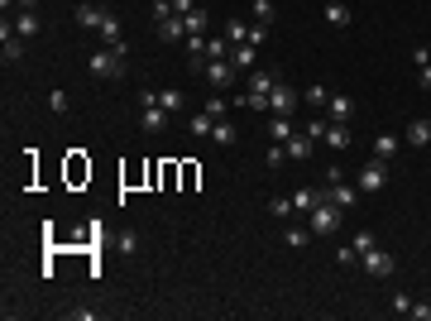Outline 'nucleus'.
<instances>
[{
    "instance_id": "nucleus-1",
    "label": "nucleus",
    "mask_w": 431,
    "mask_h": 321,
    "mask_svg": "<svg viewBox=\"0 0 431 321\" xmlns=\"http://www.w3.org/2000/svg\"><path fill=\"white\" fill-rule=\"evenodd\" d=\"M125 58H129V48L125 43H115V48H106V53H92V77H101V82H110V77H125Z\"/></svg>"
},
{
    "instance_id": "nucleus-2",
    "label": "nucleus",
    "mask_w": 431,
    "mask_h": 321,
    "mask_svg": "<svg viewBox=\"0 0 431 321\" xmlns=\"http://www.w3.org/2000/svg\"><path fill=\"white\" fill-rule=\"evenodd\" d=\"M307 230H317V235H335V230H340V207L326 202V197H317V207L307 211Z\"/></svg>"
},
{
    "instance_id": "nucleus-3",
    "label": "nucleus",
    "mask_w": 431,
    "mask_h": 321,
    "mask_svg": "<svg viewBox=\"0 0 431 321\" xmlns=\"http://www.w3.org/2000/svg\"><path fill=\"white\" fill-rule=\"evenodd\" d=\"M297 101H302V92L293 87V82H273V92H269V115H293L297 110Z\"/></svg>"
},
{
    "instance_id": "nucleus-4",
    "label": "nucleus",
    "mask_w": 431,
    "mask_h": 321,
    "mask_svg": "<svg viewBox=\"0 0 431 321\" xmlns=\"http://www.w3.org/2000/svg\"><path fill=\"white\" fill-rule=\"evenodd\" d=\"M359 192H383L388 187V163L383 158H369L364 168H359V183H355Z\"/></svg>"
},
{
    "instance_id": "nucleus-5",
    "label": "nucleus",
    "mask_w": 431,
    "mask_h": 321,
    "mask_svg": "<svg viewBox=\"0 0 431 321\" xmlns=\"http://www.w3.org/2000/svg\"><path fill=\"white\" fill-rule=\"evenodd\" d=\"M359 269H364L369 278L393 273V249H379V245H374V249H364V254H359Z\"/></svg>"
},
{
    "instance_id": "nucleus-6",
    "label": "nucleus",
    "mask_w": 431,
    "mask_h": 321,
    "mask_svg": "<svg viewBox=\"0 0 431 321\" xmlns=\"http://www.w3.org/2000/svg\"><path fill=\"white\" fill-rule=\"evenodd\" d=\"M202 77H207L211 87H230L240 72H235V63H230V58H207V63H202Z\"/></svg>"
},
{
    "instance_id": "nucleus-7",
    "label": "nucleus",
    "mask_w": 431,
    "mask_h": 321,
    "mask_svg": "<svg viewBox=\"0 0 431 321\" xmlns=\"http://www.w3.org/2000/svg\"><path fill=\"white\" fill-rule=\"evenodd\" d=\"M154 24H158L163 43H182V39H187V19H182V14H163V19H154Z\"/></svg>"
},
{
    "instance_id": "nucleus-8",
    "label": "nucleus",
    "mask_w": 431,
    "mask_h": 321,
    "mask_svg": "<svg viewBox=\"0 0 431 321\" xmlns=\"http://www.w3.org/2000/svg\"><path fill=\"white\" fill-rule=\"evenodd\" d=\"M230 63H235V72H254L259 68V48L254 43H230Z\"/></svg>"
},
{
    "instance_id": "nucleus-9",
    "label": "nucleus",
    "mask_w": 431,
    "mask_h": 321,
    "mask_svg": "<svg viewBox=\"0 0 431 321\" xmlns=\"http://www.w3.org/2000/svg\"><path fill=\"white\" fill-rule=\"evenodd\" d=\"M322 197H326V202H335L340 211H350V207L359 202V187H350V183L340 178V183H330V192H322Z\"/></svg>"
},
{
    "instance_id": "nucleus-10",
    "label": "nucleus",
    "mask_w": 431,
    "mask_h": 321,
    "mask_svg": "<svg viewBox=\"0 0 431 321\" xmlns=\"http://www.w3.org/2000/svg\"><path fill=\"white\" fill-rule=\"evenodd\" d=\"M139 125H144V134H163V130H168V110L163 106H139Z\"/></svg>"
},
{
    "instance_id": "nucleus-11",
    "label": "nucleus",
    "mask_w": 431,
    "mask_h": 321,
    "mask_svg": "<svg viewBox=\"0 0 431 321\" xmlns=\"http://www.w3.org/2000/svg\"><path fill=\"white\" fill-rule=\"evenodd\" d=\"M0 39H5V43H0L5 63H19V58H24V39H19V34H14L10 24H0Z\"/></svg>"
},
{
    "instance_id": "nucleus-12",
    "label": "nucleus",
    "mask_w": 431,
    "mask_h": 321,
    "mask_svg": "<svg viewBox=\"0 0 431 321\" xmlns=\"http://www.w3.org/2000/svg\"><path fill=\"white\" fill-rule=\"evenodd\" d=\"M350 110H355V101H350L345 92H330V101H326V120H340V125H345Z\"/></svg>"
},
{
    "instance_id": "nucleus-13",
    "label": "nucleus",
    "mask_w": 431,
    "mask_h": 321,
    "mask_svg": "<svg viewBox=\"0 0 431 321\" xmlns=\"http://www.w3.org/2000/svg\"><path fill=\"white\" fill-rule=\"evenodd\" d=\"M350 19H355V10H350L345 0H326V24H330V29H345Z\"/></svg>"
},
{
    "instance_id": "nucleus-14",
    "label": "nucleus",
    "mask_w": 431,
    "mask_h": 321,
    "mask_svg": "<svg viewBox=\"0 0 431 321\" xmlns=\"http://www.w3.org/2000/svg\"><path fill=\"white\" fill-rule=\"evenodd\" d=\"M283 149H288V158H312V149H317V139H312L307 130H297V134H293V139H288Z\"/></svg>"
},
{
    "instance_id": "nucleus-15",
    "label": "nucleus",
    "mask_w": 431,
    "mask_h": 321,
    "mask_svg": "<svg viewBox=\"0 0 431 321\" xmlns=\"http://www.w3.org/2000/svg\"><path fill=\"white\" fill-rule=\"evenodd\" d=\"M244 82H249V92H254V96H269L278 77H273V72H264V68H254V72H244Z\"/></svg>"
},
{
    "instance_id": "nucleus-16",
    "label": "nucleus",
    "mask_w": 431,
    "mask_h": 321,
    "mask_svg": "<svg viewBox=\"0 0 431 321\" xmlns=\"http://www.w3.org/2000/svg\"><path fill=\"white\" fill-rule=\"evenodd\" d=\"M269 134H273V144H288V139L297 134V125H293L288 115H269Z\"/></svg>"
},
{
    "instance_id": "nucleus-17",
    "label": "nucleus",
    "mask_w": 431,
    "mask_h": 321,
    "mask_svg": "<svg viewBox=\"0 0 431 321\" xmlns=\"http://www.w3.org/2000/svg\"><path fill=\"white\" fill-rule=\"evenodd\" d=\"M403 139H408V144H412V149H427V144H431V120H412V125H408V134H403Z\"/></svg>"
},
{
    "instance_id": "nucleus-18",
    "label": "nucleus",
    "mask_w": 431,
    "mask_h": 321,
    "mask_svg": "<svg viewBox=\"0 0 431 321\" xmlns=\"http://www.w3.org/2000/svg\"><path fill=\"white\" fill-rule=\"evenodd\" d=\"M106 14L110 10H101V5H77V24H82V29H101Z\"/></svg>"
},
{
    "instance_id": "nucleus-19",
    "label": "nucleus",
    "mask_w": 431,
    "mask_h": 321,
    "mask_svg": "<svg viewBox=\"0 0 431 321\" xmlns=\"http://www.w3.org/2000/svg\"><path fill=\"white\" fill-rule=\"evenodd\" d=\"M39 29H43V24H39V14H34V10H19V19H14V34H19V39H34Z\"/></svg>"
},
{
    "instance_id": "nucleus-20",
    "label": "nucleus",
    "mask_w": 431,
    "mask_h": 321,
    "mask_svg": "<svg viewBox=\"0 0 431 321\" xmlns=\"http://www.w3.org/2000/svg\"><path fill=\"white\" fill-rule=\"evenodd\" d=\"M393 154H398V134H388V130H383V134H374V158H383V163H388Z\"/></svg>"
},
{
    "instance_id": "nucleus-21",
    "label": "nucleus",
    "mask_w": 431,
    "mask_h": 321,
    "mask_svg": "<svg viewBox=\"0 0 431 321\" xmlns=\"http://www.w3.org/2000/svg\"><path fill=\"white\" fill-rule=\"evenodd\" d=\"M158 106L168 110V115H173V110H182V106H187V96H182V87H163V92H158Z\"/></svg>"
},
{
    "instance_id": "nucleus-22",
    "label": "nucleus",
    "mask_w": 431,
    "mask_h": 321,
    "mask_svg": "<svg viewBox=\"0 0 431 321\" xmlns=\"http://www.w3.org/2000/svg\"><path fill=\"white\" fill-rule=\"evenodd\" d=\"M326 144H330V149H350V130H345L340 120H330V125H326Z\"/></svg>"
},
{
    "instance_id": "nucleus-23",
    "label": "nucleus",
    "mask_w": 431,
    "mask_h": 321,
    "mask_svg": "<svg viewBox=\"0 0 431 321\" xmlns=\"http://www.w3.org/2000/svg\"><path fill=\"white\" fill-rule=\"evenodd\" d=\"M317 197H322L317 187H297V192H293V211H312V207H317Z\"/></svg>"
},
{
    "instance_id": "nucleus-24",
    "label": "nucleus",
    "mask_w": 431,
    "mask_h": 321,
    "mask_svg": "<svg viewBox=\"0 0 431 321\" xmlns=\"http://www.w3.org/2000/svg\"><path fill=\"white\" fill-rule=\"evenodd\" d=\"M96 34L106 39V48H115V43H125V39H120V19H115V14H106V19H101V29H96Z\"/></svg>"
},
{
    "instance_id": "nucleus-25",
    "label": "nucleus",
    "mask_w": 431,
    "mask_h": 321,
    "mask_svg": "<svg viewBox=\"0 0 431 321\" xmlns=\"http://www.w3.org/2000/svg\"><path fill=\"white\" fill-rule=\"evenodd\" d=\"M187 130H192V134L202 139V134H211V130H216V120H211V115H207V110H197V115L187 120Z\"/></svg>"
},
{
    "instance_id": "nucleus-26",
    "label": "nucleus",
    "mask_w": 431,
    "mask_h": 321,
    "mask_svg": "<svg viewBox=\"0 0 431 321\" xmlns=\"http://www.w3.org/2000/svg\"><path fill=\"white\" fill-rule=\"evenodd\" d=\"M225 39H230V43H244V39H249V24H244V19H225Z\"/></svg>"
},
{
    "instance_id": "nucleus-27",
    "label": "nucleus",
    "mask_w": 431,
    "mask_h": 321,
    "mask_svg": "<svg viewBox=\"0 0 431 321\" xmlns=\"http://www.w3.org/2000/svg\"><path fill=\"white\" fill-rule=\"evenodd\" d=\"M67 106H72V96H67L63 87H58V92H48V110H53V115H67Z\"/></svg>"
},
{
    "instance_id": "nucleus-28",
    "label": "nucleus",
    "mask_w": 431,
    "mask_h": 321,
    "mask_svg": "<svg viewBox=\"0 0 431 321\" xmlns=\"http://www.w3.org/2000/svg\"><path fill=\"white\" fill-rule=\"evenodd\" d=\"M269 29H273V24H259V19H254V24H249V39H244V43L264 48V43H269Z\"/></svg>"
},
{
    "instance_id": "nucleus-29",
    "label": "nucleus",
    "mask_w": 431,
    "mask_h": 321,
    "mask_svg": "<svg viewBox=\"0 0 431 321\" xmlns=\"http://www.w3.org/2000/svg\"><path fill=\"white\" fill-rule=\"evenodd\" d=\"M187 58H207V34H187Z\"/></svg>"
},
{
    "instance_id": "nucleus-30",
    "label": "nucleus",
    "mask_w": 431,
    "mask_h": 321,
    "mask_svg": "<svg viewBox=\"0 0 431 321\" xmlns=\"http://www.w3.org/2000/svg\"><path fill=\"white\" fill-rule=\"evenodd\" d=\"M326 101H330V92H326L322 82H317V87L307 92V106H312V110H322V115H326Z\"/></svg>"
},
{
    "instance_id": "nucleus-31",
    "label": "nucleus",
    "mask_w": 431,
    "mask_h": 321,
    "mask_svg": "<svg viewBox=\"0 0 431 321\" xmlns=\"http://www.w3.org/2000/svg\"><path fill=\"white\" fill-rule=\"evenodd\" d=\"M211 139H216V144H235V125H230V120H216Z\"/></svg>"
},
{
    "instance_id": "nucleus-32",
    "label": "nucleus",
    "mask_w": 431,
    "mask_h": 321,
    "mask_svg": "<svg viewBox=\"0 0 431 321\" xmlns=\"http://www.w3.org/2000/svg\"><path fill=\"white\" fill-rule=\"evenodd\" d=\"M182 19H187V34H207V10H192Z\"/></svg>"
},
{
    "instance_id": "nucleus-33",
    "label": "nucleus",
    "mask_w": 431,
    "mask_h": 321,
    "mask_svg": "<svg viewBox=\"0 0 431 321\" xmlns=\"http://www.w3.org/2000/svg\"><path fill=\"white\" fill-rule=\"evenodd\" d=\"M273 10H278L273 0H254V19H259V24H273Z\"/></svg>"
},
{
    "instance_id": "nucleus-34",
    "label": "nucleus",
    "mask_w": 431,
    "mask_h": 321,
    "mask_svg": "<svg viewBox=\"0 0 431 321\" xmlns=\"http://www.w3.org/2000/svg\"><path fill=\"white\" fill-rule=\"evenodd\" d=\"M207 58H230V39H207Z\"/></svg>"
},
{
    "instance_id": "nucleus-35",
    "label": "nucleus",
    "mask_w": 431,
    "mask_h": 321,
    "mask_svg": "<svg viewBox=\"0 0 431 321\" xmlns=\"http://www.w3.org/2000/svg\"><path fill=\"white\" fill-rule=\"evenodd\" d=\"M269 211L278 216V220H288V216H293V197H273V202H269Z\"/></svg>"
},
{
    "instance_id": "nucleus-36",
    "label": "nucleus",
    "mask_w": 431,
    "mask_h": 321,
    "mask_svg": "<svg viewBox=\"0 0 431 321\" xmlns=\"http://www.w3.org/2000/svg\"><path fill=\"white\" fill-rule=\"evenodd\" d=\"M326 125H330V120H326L322 110H317V115L307 120V134H312V139H326Z\"/></svg>"
},
{
    "instance_id": "nucleus-37",
    "label": "nucleus",
    "mask_w": 431,
    "mask_h": 321,
    "mask_svg": "<svg viewBox=\"0 0 431 321\" xmlns=\"http://www.w3.org/2000/svg\"><path fill=\"white\" fill-rule=\"evenodd\" d=\"M264 163H269V168H283V163H288V149H283V144H273V149L264 154Z\"/></svg>"
},
{
    "instance_id": "nucleus-38",
    "label": "nucleus",
    "mask_w": 431,
    "mask_h": 321,
    "mask_svg": "<svg viewBox=\"0 0 431 321\" xmlns=\"http://www.w3.org/2000/svg\"><path fill=\"white\" fill-rule=\"evenodd\" d=\"M115 249H120V254H134V249H139V235H134V230H125V235L115 240Z\"/></svg>"
},
{
    "instance_id": "nucleus-39",
    "label": "nucleus",
    "mask_w": 431,
    "mask_h": 321,
    "mask_svg": "<svg viewBox=\"0 0 431 321\" xmlns=\"http://www.w3.org/2000/svg\"><path fill=\"white\" fill-rule=\"evenodd\" d=\"M379 240H374V230H355V254H364V249H374Z\"/></svg>"
},
{
    "instance_id": "nucleus-40",
    "label": "nucleus",
    "mask_w": 431,
    "mask_h": 321,
    "mask_svg": "<svg viewBox=\"0 0 431 321\" xmlns=\"http://www.w3.org/2000/svg\"><path fill=\"white\" fill-rule=\"evenodd\" d=\"M283 240H288V245H293V249H302V245H307V240H312V230H283Z\"/></svg>"
},
{
    "instance_id": "nucleus-41",
    "label": "nucleus",
    "mask_w": 431,
    "mask_h": 321,
    "mask_svg": "<svg viewBox=\"0 0 431 321\" xmlns=\"http://www.w3.org/2000/svg\"><path fill=\"white\" fill-rule=\"evenodd\" d=\"M202 110H207V115H211V120H225V110H230V106H225V101H220V96H211V101H207V106H202Z\"/></svg>"
},
{
    "instance_id": "nucleus-42",
    "label": "nucleus",
    "mask_w": 431,
    "mask_h": 321,
    "mask_svg": "<svg viewBox=\"0 0 431 321\" xmlns=\"http://www.w3.org/2000/svg\"><path fill=\"white\" fill-rule=\"evenodd\" d=\"M393 312L408 317V312H412V298H408V293H393Z\"/></svg>"
},
{
    "instance_id": "nucleus-43",
    "label": "nucleus",
    "mask_w": 431,
    "mask_h": 321,
    "mask_svg": "<svg viewBox=\"0 0 431 321\" xmlns=\"http://www.w3.org/2000/svg\"><path fill=\"white\" fill-rule=\"evenodd\" d=\"M408 317H417V321H431V302H412V312Z\"/></svg>"
},
{
    "instance_id": "nucleus-44",
    "label": "nucleus",
    "mask_w": 431,
    "mask_h": 321,
    "mask_svg": "<svg viewBox=\"0 0 431 321\" xmlns=\"http://www.w3.org/2000/svg\"><path fill=\"white\" fill-rule=\"evenodd\" d=\"M67 317H72V321H96V312H92V307H72Z\"/></svg>"
},
{
    "instance_id": "nucleus-45",
    "label": "nucleus",
    "mask_w": 431,
    "mask_h": 321,
    "mask_svg": "<svg viewBox=\"0 0 431 321\" xmlns=\"http://www.w3.org/2000/svg\"><path fill=\"white\" fill-rule=\"evenodd\" d=\"M417 87H422V92H431V63H427V68H417Z\"/></svg>"
},
{
    "instance_id": "nucleus-46",
    "label": "nucleus",
    "mask_w": 431,
    "mask_h": 321,
    "mask_svg": "<svg viewBox=\"0 0 431 321\" xmlns=\"http://www.w3.org/2000/svg\"><path fill=\"white\" fill-rule=\"evenodd\" d=\"M173 10H178V14H192V10H202V5H197V0H173Z\"/></svg>"
},
{
    "instance_id": "nucleus-47",
    "label": "nucleus",
    "mask_w": 431,
    "mask_h": 321,
    "mask_svg": "<svg viewBox=\"0 0 431 321\" xmlns=\"http://www.w3.org/2000/svg\"><path fill=\"white\" fill-rule=\"evenodd\" d=\"M0 5H5V10H10V5H19V10H34L39 0H0Z\"/></svg>"
}]
</instances>
